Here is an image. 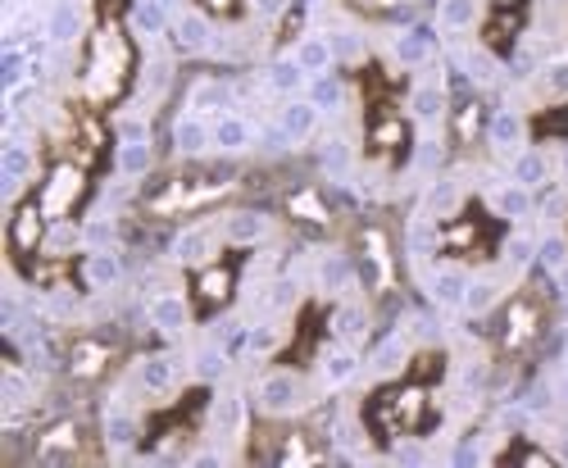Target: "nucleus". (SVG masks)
<instances>
[{
    "label": "nucleus",
    "instance_id": "nucleus-4",
    "mask_svg": "<svg viewBox=\"0 0 568 468\" xmlns=\"http://www.w3.org/2000/svg\"><path fill=\"white\" fill-rule=\"evenodd\" d=\"M546 323H550V283L532 277V283L500 309V327H496L500 355H505V359L528 355V350L546 337Z\"/></svg>",
    "mask_w": 568,
    "mask_h": 468
},
{
    "label": "nucleus",
    "instance_id": "nucleus-12",
    "mask_svg": "<svg viewBox=\"0 0 568 468\" xmlns=\"http://www.w3.org/2000/svg\"><path fill=\"white\" fill-rule=\"evenodd\" d=\"M518 28H524V0H518L514 10H496V14L487 19L483 37H487L491 51H509V41H514V32H518Z\"/></svg>",
    "mask_w": 568,
    "mask_h": 468
},
{
    "label": "nucleus",
    "instance_id": "nucleus-7",
    "mask_svg": "<svg viewBox=\"0 0 568 468\" xmlns=\"http://www.w3.org/2000/svg\"><path fill=\"white\" fill-rule=\"evenodd\" d=\"M45 227H51V218L41 214L37 196H23L10 214V227H6V246L19 264H32V255H41V242H45Z\"/></svg>",
    "mask_w": 568,
    "mask_h": 468
},
{
    "label": "nucleus",
    "instance_id": "nucleus-3",
    "mask_svg": "<svg viewBox=\"0 0 568 468\" xmlns=\"http://www.w3.org/2000/svg\"><path fill=\"white\" fill-rule=\"evenodd\" d=\"M232 192H236V182L227 173H173L155 186V192L141 196V205H146V214H155V218H192V214L214 210Z\"/></svg>",
    "mask_w": 568,
    "mask_h": 468
},
{
    "label": "nucleus",
    "instance_id": "nucleus-16",
    "mask_svg": "<svg viewBox=\"0 0 568 468\" xmlns=\"http://www.w3.org/2000/svg\"><path fill=\"white\" fill-rule=\"evenodd\" d=\"M351 6H355V10H364V14H392V10L400 6V0H351Z\"/></svg>",
    "mask_w": 568,
    "mask_h": 468
},
{
    "label": "nucleus",
    "instance_id": "nucleus-13",
    "mask_svg": "<svg viewBox=\"0 0 568 468\" xmlns=\"http://www.w3.org/2000/svg\"><path fill=\"white\" fill-rule=\"evenodd\" d=\"M287 214H292V218H305V223H314V227L333 223V210H327V201L314 192V186H301L296 196H287Z\"/></svg>",
    "mask_w": 568,
    "mask_h": 468
},
{
    "label": "nucleus",
    "instance_id": "nucleus-8",
    "mask_svg": "<svg viewBox=\"0 0 568 468\" xmlns=\"http://www.w3.org/2000/svg\"><path fill=\"white\" fill-rule=\"evenodd\" d=\"M232 292H236V264H232V260L196 268V273H192V309H196V318L219 314V309L232 301Z\"/></svg>",
    "mask_w": 568,
    "mask_h": 468
},
{
    "label": "nucleus",
    "instance_id": "nucleus-10",
    "mask_svg": "<svg viewBox=\"0 0 568 468\" xmlns=\"http://www.w3.org/2000/svg\"><path fill=\"white\" fill-rule=\"evenodd\" d=\"M359 264L368 273L373 292H392L396 287V260H392V237L383 227H364L359 232Z\"/></svg>",
    "mask_w": 568,
    "mask_h": 468
},
{
    "label": "nucleus",
    "instance_id": "nucleus-5",
    "mask_svg": "<svg viewBox=\"0 0 568 468\" xmlns=\"http://www.w3.org/2000/svg\"><path fill=\"white\" fill-rule=\"evenodd\" d=\"M91 173H97V169H87L82 160L55 155L51 164H45V177L37 182V192H32L41 214L51 223H69L87 205V196H91Z\"/></svg>",
    "mask_w": 568,
    "mask_h": 468
},
{
    "label": "nucleus",
    "instance_id": "nucleus-9",
    "mask_svg": "<svg viewBox=\"0 0 568 468\" xmlns=\"http://www.w3.org/2000/svg\"><path fill=\"white\" fill-rule=\"evenodd\" d=\"M114 359H119L114 342H105V337H97V333L73 337V346H69V355H64L69 378H78V383H101L105 373L114 368Z\"/></svg>",
    "mask_w": 568,
    "mask_h": 468
},
{
    "label": "nucleus",
    "instance_id": "nucleus-1",
    "mask_svg": "<svg viewBox=\"0 0 568 468\" xmlns=\"http://www.w3.org/2000/svg\"><path fill=\"white\" fill-rule=\"evenodd\" d=\"M136 78V45L128 37V23L119 14V6L101 0L97 10V23L87 32V45H82V69H78V105L87 110H114L128 87Z\"/></svg>",
    "mask_w": 568,
    "mask_h": 468
},
{
    "label": "nucleus",
    "instance_id": "nucleus-14",
    "mask_svg": "<svg viewBox=\"0 0 568 468\" xmlns=\"http://www.w3.org/2000/svg\"><path fill=\"white\" fill-rule=\"evenodd\" d=\"M478 132H483V105L478 101H464L455 110V142L459 146H473V142H478Z\"/></svg>",
    "mask_w": 568,
    "mask_h": 468
},
{
    "label": "nucleus",
    "instance_id": "nucleus-2",
    "mask_svg": "<svg viewBox=\"0 0 568 468\" xmlns=\"http://www.w3.org/2000/svg\"><path fill=\"white\" fill-rule=\"evenodd\" d=\"M368 428L377 433V441H396V437H418L433 428V391L428 383L405 378L396 387H383L368 400Z\"/></svg>",
    "mask_w": 568,
    "mask_h": 468
},
{
    "label": "nucleus",
    "instance_id": "nucleus-17",
    "mask_svg": "<svg viewBox=\"0 0 568 468\" xmlns=\"http://www.w3.org/2000/svg\"><path fill=\"white\" fill-rule=\"evenodd\" d=\"M201 6H205L210 14H219V19H232L236 10H242V0H201Z\"/></svg>",
    "mask_w": 568,
    "mask_h": 468
},
{
    "label": "nucleus",
    "instance_id": "nucleus-6",
    "mask_svg": "<svg viewBox=\"0 0 568 468\" xmlns=\"http://www.w3.org/2000/svg\"><path fill=\"white\" fill-rule=\"evenodd\" d=\"M32 459L41 464H97V433H91L82 418H60V424L41 428L32 437Z\"/></svg>",
    "mask_w": 568,
    "mask_h": 468
},
{
    "label": "nucleus",
    "instance_id": "nucleus-15",
    "mask_svg": "<svg viewBox=\"0 0 568 468\" xmlns=\"http://www.w3.org/2000/svg\"><path fill=\"white\" fill-rule=\"evenodd\" d=\"M496 464H555V455H546V450H532V446H509V450H500L496 455Z\"/></svg>",
    "mask_w": 568,
    "mask_h": 468
},
{
    "label": "nucleus",
    "instance_id": "nucleus-11",
    "mask_svg": "<svg viewBox=\"0 0 568 468\" xmlns=\"http://www.w3.org/2000/svg\"><path fill=\"white\" fill-rule=\"evenodd\" d=\"M368 146L383 151V155H396L409 146V128L400 123V114H377L373 128H368Z\"/></svg>",
    "mask_w": 568,
    "mask_h": 468
}]
</instances>
